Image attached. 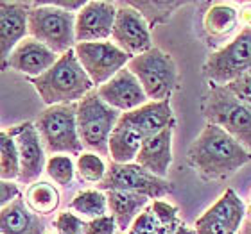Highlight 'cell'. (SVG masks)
Here are the masks:
<instances>
[{
  "mask_svg": "<svg viewBox=\"0 0 251 234\" xmlns=\"http://www.w3.org/2000/svg\"><path fill=\"white\" fill-rule=\"evenodd\" d=\"M31 2H0V72L7 70V63L18 43L27 38V16Z\"/></svg>",
  "mask_w": 251,
  "mask_h": 234,
  "instance_id": "obj_15",
  "label": "cell"
},
{
  "mask_svg": "<svg viewBox=\"0 0 251 234\" xmlns=\"http://www.w3.org/2000/svg\"><path fill=\"white\" fill-rule=\"evenodd\" d=\"M149 208H151L152 214L156 216L158 222H160L165 229L171 231V233H174V231L178 229V225L181 224L178 216V208L173 206V204L165 202V200H152V202L149 204Z\"/></svg>",
  "mask_w": 251,
  "mask_h": 234,
  "instance_id": "obj_31",
  "label": "cell"
},
{
  "mask_svg": "<svg viewBox=\"0 0 251 234\" xmlns=\"http://www.w3.org/2000/svg\"><path fill=\"white\" fill-rule=\"evenodd\" d=\"M70 208L75 213L92 218H99L108 214V198L106 193L100 190H83L79 191L70 202Z\"/></svg>",
  "mask_w": 251,
  "mask_h": 234,
  "instance_id": "obj_26",
  "label": "cell"
},
{
  "mask_svg": "<svg viewBox=\"0 0 251 234\" xmlns=\"http://www.w3.org/2000/svg\"><path fill=\"white\" fill-rule=\"evenodd\" d=\"M77 104L49 106L34 122L43 149L47 154H65L79 156L83 154V145L77 134V120H75Z\"/></svg>",
  "mask_w": 251,
  "mask_h": 234,
  "instance_id": "obj_7",
  "label": "cell"
},
{
  "mask_svg": "<svg viewBox=\"0 0 251 234\" xmlns=\"http://www.w3.org/2000/svg\"><path fill=\"white\" fill-rule=\"evenodd\" d=\"M34 86L36 93L43 100V104H77L90 91H94V84L79 64L75 52L68 50L59 56L58 61L40 77L27 79Z\"/></svg>",
  "mask_w": 251,
  "mask_h": 234,
  "instance_id": "obj_2",
  "label": "cell"
},
{
  "mask_svg": "<svg viewBox=\"0 0 251 234\" xmlns=\"http://www.w3.org/2000/svg\"><path fill=\"white\" fill-rule=\"evenodd\" d=\"M142 141L144 138L121 118L108 140V156L111 157V163H119V165L135 163Z\"/></svg>",
  "mask_w": 251,
  "mask_h": 234,
  "instance_id": "obj_22",
  "label": "cell"
},
{
  "mask_svg": "<svg viewBox=\"0 0 251 234\" xmlns=\"http://www.w3.org/2000/svg\"><path fill=\"white\" fill-rule=\"evenodd\" d=\"M239 234H251V218H244Z\"/></svg>",
  "mask_w": 251,
  "mask_h": 234,
  "instance_id": "obj_38",
  "label": "cell"
},
{
  "mask_svg": "<svg viewBox=\"0 0 251 234\" xmlns=\"http://www.w3.org/2000/svg\"><path fill=\"white\" fill-rule=\"evenodd\" d=\"M174 234H194V227H192V229H190L188 225L179 224V225H178V229L174 231Z\"/></svg>",
  "mask_w": 251,
  "mask_h": 234,
  "instance_id": "obj_39",
  "label": "cell"
},
{
  "mask_svg": "<svg viewBox=\"0 0 251 234\" xmlns=\"http://www.w3.org/2000/svg\"><path fill=\"white\" fill-rule=\"evenodd\" d=\"M24 202L38 216L40 214L47 216V214H52L58 211L59 204H61V195H59L58 188L50 184V182L36 181L27 188Z\"/></svg>",
  "mask_w": 251,
  "mask_h": 234,
  "instance_id": "obj_24",
  "label": "cell"
},
{
  "mask_svg": "<svg viewBox=\"0 0 251 234\" xmlns=\"http://www.w3.org/2000/svg\"><path fill=\"white\" fill-rule=\"evenodd\" d=\"M75 170L81 175V179L86 182H100L106 175V167L104 159L99 156V154H94V152H83L79 154L77 157V165H75Z\"/></svg>",
  "mask_w": 251,
  "mask_h": 234,
  "instance_id": "obj_29",
  "label": "cell"
},
{
  "mask_svg": "<svg viewBox=\"0 0 251 234\" xmlns=\"http://www.w3.org/2000/svg\"><path fill=\"white\" fill-rule=\"evenodd\" d=\"M187 163L204 181H219L251 163V152L221 127L206 124L188 147Z\"/></svg>",
  "mask_w": 251,
  "mask_h": 234,
  "instance_id": "obj_1",
  "label": "cell"
},
{
  "mask_svg": "<svg viewBox=\"0 0 251 234\" xmlns=\"http://www.w3.org/2000/svg\"><path fill=\"white\" fill-rule=\"evenodd\" d=\"M173 132L174 125L163 129L154 136H149L142 141L140 150L136 154L135 163L152 175L165 179L169 168L173 165Z\"/></svg>",
  "mask_w": 251,
  "mask_h": 234,
  "instance_id": "obj_18",
  "label": "cell"
},
{
  "mask_svg": "<svg viewBox=\"0 0 251 234\" xmlns=\"http://www.w3.org/2000/svg\"><path fill=\"white\" fill-rule=\"evenodd\" d=\"M246 218H251V191H250V202L246 206Z\"/></svg>",
  "mask_w": 251,
  "mask_h": 234,
  "instance_id": "obj_40",
  "label": "cell"
},
{
  "mask_svg": "<svg viewBox=\"0 0 251 234\" xmlns=\"http://www.w3.org/2000/svg\"><path fill=\"white\" fill-rule=\"evenodd\" d=\"M117 16V4L113 2H86L75 15V43L108 42L111 38Z\"/></svg>",
  "mask_w": 251,
  "mask_h": 234,
  "instance_id": "obj_14",
  "label": "cell"
},
{
  "mask_svg": "<svg viewBox=\"0 0 251 234\" xmlns=\"http://www.w3.org/2000/svg\"><path fill=\"white\" fill-rule=\"evenodd\" d=\"M124 234H174V233L165 229V227L156 220V216L152 214L151 208L147 206V208L136 216V220L133 222L129 231Z\"/></svg>",
  "mask_w": 251,
  "mask_h": 234,
  "instance_id": "obj_30",
  "label": "cell"
},
{
  "mask_svg": "<svg viewBox=\"0 0 251 234\" xmlns=\"http://www.w3.org/2000/svg\"><path fill=\"white\" fill-rule=\"evenodd\" d=\"M100 191H124L147 197L149 200H162L173 193V184L167 179L152 175L136 163L119 165L110 163L104 179L99 182Z\"/></svg>",
  "mask_w": 251,
  "mask_h": 234,
  "instance_id": "obj_9",
  "label": "cell"
},
{
  "mask_svg": "<svg viewBox=\"0 0 251 234\" xmlns=\"http://www.w3.org/2000/svg\"><path fill=\"white\" fill-rule=\"evenodd\" d=\"M106 198H108V211L115 218L117 229L121 233H127L136 216L151 204L147 197L124 191H106Z\"/></svg>",
  "mask_w": 251,
  "mask_h": 234,
  "instance_id": "obj_21",
  "label": "cell"
},
{
  "mask_svg": "<svg viewBox=\"0 0 251 234\" xmlns=\"http://www.w3.org/2000/svg\"><path fill=\"white\" fill-rule=\"evenodd\" d=\"M20 173L18 165V152L15 140L7 130H0V179L2 181H15Z\"/></svg>",
  "mask_w": 251,
  "mask_h": 234,
  "instance_id": "obj_27",
  "label": "cell"
},
{
  "mask_svg": "<svg viewBox=\"0 0 251 234\" xmlns=\"http://www.w3.org/2000/svg\"><path fill=\"white\" fill-rule=\"evenodd\" d=\"M27 34L54 54L63 56L75 47V15L59 9L50 2H31Z\"/></svg>",
  "mask_w": 251,
  "mask_h": 234,
  "instance_id": "obj_4",
  "label": "cell"
},
{
  "mask_svg": "<svg viewBox=\"0 0 251 234\" xmlns=\"http://www.w3.org/2000/svg\"><path fill=\"white\" fill-rule=\"evenodd\" d=\"M111 42L129 58L140 56L152 48L151 29L147 21L127 2L117 4V16L111 31Z\"/></svg>",
  "mask_w": 251,
  "mask_h": 234,
  "instance_id": "obj_12",
  "label": "cell"
},
{
  "mask_svg": "<svg viewBox=\"0 0 251 234\" xmlns=\"http://www.w3.org/2000/svg\"><path fill=\"white\" fill-rule=\"evenodd\" d=\"M127 70L138 79L144 93L152 102L171 100L179 86L178 64L171 54L158 47H152L151 50L131 58L127 63Z\"/></svg>",
  "mask_w": 251,
  "mask_h": 234,
  "instance_id": "obj_5",
  "label": "cell"
},
{
  "mask_svg": "<svg viewBox=\"0 0 251 234\" xmlns=\"http://www.w3.org/2000/svg\"><path fill=\"white\" fill-rule=\"evenodd\" d=\"M239 25L244 27H251V4H242L239 7Z\"/></svg>",
  "mask_w": 251,
  "mask_h": 234,
  "instance_id": "obj_37",
  "label": "cell"
},
{
  "mask_svg": "<svg viewBox=\"0 0 251 234\" xmlns=\"http://www.w3.org/2000/svg\"><path fill=\"white\" fill-rule=\"evenodd\" d=\"M246 218V204L228 188L194 224V234H239Z\"/></svg>",
  "mask_w": 251,
  "mask_h": 234,
  "instance_id": "obj_11",
  "label": "cell"
},
{
  "mask_svg": "<svg viewBox=\"0 0 251 234\" xmlns=\"http://www.w3.org/2000/svg\"><path fill=\"white\" fill-rule=\"evenodd\" d=\"M127 4L136 9L142 15V18L147 21L149 29L162 23H167L171 20V16L183 7L185 2H178V0H135V2H127Z\"/></svg>",
  "mask_w": 251,
  "mask_h": 234,
  "instance_id": "obj_25",
  "label": "cell"
},
{
  "mask_svg": "<svg viewBox=\"0 0 251 234\" xmlns=\"http://www.w3.org/2000/svg\"><path fill=\"white\" fill-rule=\"evenodd\" d=\"M74 52L92 84L97 88L108 83L122 68L127 66L131 59L110 40L108 42L75 43Z\"/></svg>",
  "mask_w": 251,
  "mask_h": 234,
  "instance_id": "obj_10",
  "label": "cell"
},
{
  "mask_svg": "<svg viewBox=\"0 0 251 234\" xmlns=\"http://www.w3.org/2000/svg\"><path fill=\"white\" fill-rule=\"evenodd\" d=\"M16 197H20V190L13 181H2L0 179V209H4Z\"/></svg>",
  "mask_w": 251,
  "mask_h": 234,
  "instance_id": "obj_35",
  "label": "cell"
},
{
  "mask_svg": "<svg viewBox=\"0 0 251 234\" xmlns=\"http://www.w3.org/2000/svg\"><path fill=\"white\" fill-rule=\"evenodd\" d=\"M251 70V27L239 31L231 42L210 54L203 64V75L210 84L233 83Z\"/></svg>",
  "mask_w": 251,
  "mask_h": 234,
  "instance_id": "obj_8",
  "label": "cell"
},
{
  "mask_svg": "<svg viewBox=\"0 0 251 234\" xmlns=\"http://www.w3.org/2000/svg\"><path fill=\"white\" fill-rule=\"evenodd\" d=\"M45 172L59 186H70L74 181V175H75V165H74L70 156L56 154V156H50L47 159Z\"/></svg>",
  "mask_w": 251,
  "mask_h": 234,
  "instance_id": "obj_28",
  "label": "cell"
},
{
  "mask_svg": "<svg viewBox=\"0 0 251 234\" xmlns=\"http://www.w3.org/2000/svg\"><path fill=\"white\" fill-rule=\"evenodd\" d=\"M58 54H54L43 43L27 36L13 50L9 63H7V68H13L16 72L24 73L27 79L40 77L42 73L47 72L49 68L58 61Z\"/></svg>",
  "mask_w": 251,
  "mask_h": 234,
  "instance_id": "obj_17",
  "label": "cell"
},
{
  "mask_svg": "<svg viewBox=\"0 0 251 234\" xmlns=\"http://www.w3.org/2000/svg\"><path fill=\"white\" fill-rule=\"evenodd\" d=\"M121 118L126 124H129L144 140L162 132L163 129H167L171 125H176L171 100H162V102L149 100L129 113H122Z\"/></svg>",
  "mask_w": 251,
  "mask_h": 234,
  "instance_id": "obj_19",
  "label": "cell"
},
{
  "mask_svg": "<svg viewBox=\"0 0 251 234\" xmlns=\"http://www.w3.org/2000/svg\"><path fill=\"white\" fill-rule=\"evenodd\" d=\"M52 5H56V7H59V9H65L68 11V13H74V15H77L79 11L83 9L84 4L86 2H72V0H58V2H50Z\"/></svg>",
  "mask_w": 251,
  "mask_h": 234,
  "instance_id": "obj_36",
  "label": "cell"
},
{
  "mask_svg": "<svg viewBox=\"0 0 251 234\" xmlns=\"http://www.w3.org/2000/svg\"><path fill=\"white\" fill-rule=\"evenodd\" d=\"M7 132L15 140L16 152H18V165H20L18 181L24 184L36 182L47 165V156H45L47 152L43 149V143L34 124L24 122L16 127H9Z\"/></svg>",
  "mask_w": 251,
  "mask_h": 234,
  "instance_id": "obj_13",
  "label": "cell"
},
{
  "mask_svg": "<svg viewBox=\"0 0 251 234\" xmlns=\"http://www.w3.org/2000/svg\"><path fill=\"white\" fill-rule=\"evenodd\" d=\"M206 124L217 125L251 152V106L237 99L226 86L210 84L201 100Z\"/></svg>",
  "mask_w": 251,
  "mask_h": 234,
  "instance_id": "obj_3",
  "label": "cell"
},
{
  "mask_svg": "<svg viewBox=\"0 0 251 234\" xmlns=\"http://www.w3.org/2000/svg\"><path fill=\"white\" fill-rule=\"evenodd\" d=\"M54 227H56L58 234H84L86 224L77 214L70 213V211H63L58 214V218L54 220Z\"/></svg>",
  "mask_w": 251,
  "mask_h": 234,
  "instance_id": "obj_32",
  "label": "cell"
},
{
  "mask_svg": "<svg viewBox=\"0 0 251 234\" xmlns=\"http://www.w3.org/2000/svg\"><path fill=\"white\" fill-rule=\"evenodd\" d=\"M95 91L106 104L119 113H129V111L149 102L138 79L127 70V66L122 68L117 75H113L108 83L99 86Z\"/></svg>",
  "mask_w": 251,
  "mask_h": 234,
  "instance_id": "obj_16",
  "label": "cell"
},
{
  "mask_svg": "<svg viewBox=\"0 0 251 234\" xmlns=\"http://www.w3.org/2000/svg\"><path fill=\"white\" fill-rule=\"evenodd\" d=\"M237 25H239V11L226 2L212 4L203 16V29L206 36L214 42L230 36Z\"/></svg>",
  "mask_w": 251,
  "mask_h": 234,
  "instance_id": "obj_23",
  "label": "cell"
},
{
  "mask_svg": "<svg viewBox=\"0 0 251 234\" xmlns=\"http://www.w3.org/2000/svg\"><path fill=\"white\" fill-rule=\"evenodd\" d=\"M226 88L230 89L237 99H241L242 102L251 106V70L248 73H244L242 77L237 79V81H233V83L226 84Z\"/></svg>",
  "mask_w": 251,
  "mask_h": 234,
  "instance_id": "obj_34",
  "label": "cell"
},
{
  "mask_svg": "<svg viewBox=\"0 0 251 234\" xmlns=\"http://www.w3.org/2000/svg\"><path fill=\"white\" fill-rule=\"evenodd\" d=\"M117 224L115 218L110 213L99 218H92L90 222H86V229L84 234H117Z\"/></svg>",
  "mask_w": 251,
  "mask_h": 234,
  "instance_id": "obj_33",
  "label": "cell"
},
{
  "mask_svg": "<svg viewBox=\"0 0 251 234\" xmlns=\"http://www.w3.org/2000/svg\"><path fill=\"white\" fill-rule=\"evenodd\" d=\"M121 115L122 113L106 104L95 89L79 100L75 120L79 141L83 149L99 156H108V140L111 130L119 124Z\"/></svg>",
  "mask_w": 251,
  "mask_h": 234,
  "instance_id": "obj_6",
  "label": "cell"
},
{
  "mask_svg": "<svg viewBox=\"0 0 251 234\" xmlns=\"http://www.w3.org/2000/svg\"><path fill=\"white\" fill-rule=\"evenodd\" d=\"M45 229L42 216L32 213L22 197L0 209V234H47Z\"/></svg>",
  "mask_w": 251,
  "mask_h": 234,
  "instance_id": "obj_20",
  "label": "cell"
}]
</instances>
